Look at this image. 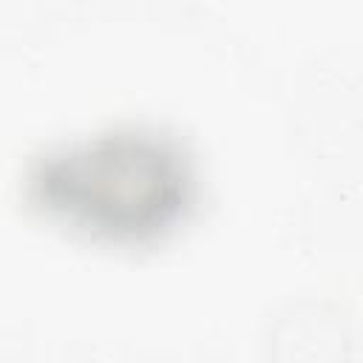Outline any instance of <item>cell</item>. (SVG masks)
<instances>
[{
  "label": "cell",
  "instance_id": "cell-1",
  "mask_svg": "<svg viewBox=\"0 0 363 363\" xmlns=\"http://www.w3.org/2000/svg\"><path fill=\"white\" fill-rule=\"evenodd\" d=\"M37 187L48 210L82 227L133 238L167 227L187 201L179 159L150 139H102L54 159L43 167Z\"/></svg>",
  "mask_w": 363,
  "mask_h": 363
}]
</instances>
